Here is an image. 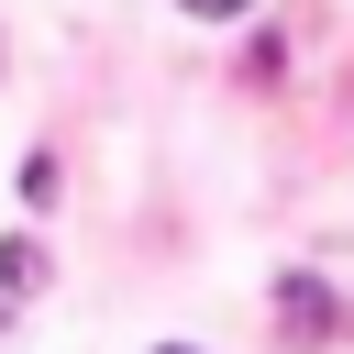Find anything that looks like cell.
<instances>
[{
  "mask_svg": "<svg viewBox=\"0 0 354 354\" xmlns=\"http://www.w3.org/2000/svg\"><path fill=\"white\" fill-rule=\"evenodd\" d=\"M0 288H44V254L33 243H0Z\"/></svg>",
  "mask_w": 354,
  "mask_h": 354,
  "instance_id": "cell-1",
  "label": "cell"
},
{
  "mask_svg": "<svg viewBox=\"0 0 354 354\" xmlns=\"http://www.w3.org/2000/svg\"><path fill=\"white\" fill-rule=\"evenodd\" d=\"M288 321H299V332H321V321H332V299H321L310 277H288Z\"/></svg>",
  "mask_w": 354,
  "mask_h": 354,
  "instance_id": "cell-2",
  "label": "cell"
},
{
  "mask_svg": "<svg viewBox=\"0 0 354 354\" xmlns=\"http://www.w3.org/2000/svg\"><path fill=\"white\" fill-rule=\"evenodd\" d=\"M177 11H199V22H232V11H243V0H177Z\"/></svg>",
  "mask_w": 354,
  "mask_h": 354,
  "instance_id": "cell-3",
  "label": "cell"
},
{
  "mask_svg": "<svg viewBox=\"0 0 354 354\" xmlns=\"http://www.w3.org/2000/svg\"><path fill=\"white\" fill-rule=\"evenodd\" d=\"M166 354H177V343H166Z\"/></svg>",
  "mask_w": 354,
  "mask_h": 354,
  "instance_id": "cell-4",
  "label": "cell"
}]
</instances>
